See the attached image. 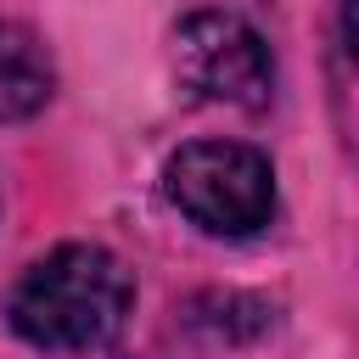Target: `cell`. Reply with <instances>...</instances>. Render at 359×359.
<instances>
[{"instance_id":"obj_1","label":"cell","mask_w":359,"mask_h":359,"mask_svg":"<svg viewBox=\"0 0 359 359\" xmlns=\"http://www.w3.org/2000/svg\"><path fill=\"white\" fill-rule=\"evenodd\" d=\"M135 275L123 269L118 252L95 241H62L17 275L6 314L11 331L45 353H90L123 331Z\"/></svg>"},{"instance_id":"obj_2","label":"cell","mask_w":359,"mask_h":359,"mask_svg":"<svg viewBox=\"0 0 359 359\" xmlns=\"http://www.w3.org/2000/svg\"><path fill=\"white\" fill-rule=\"evenodd\" d=\"M168 202L208 236H258L275 219V163L247 140H191L163 168Z\"/></svg>"},{"instance_id":"obj_3","label":"cell","mask_w":359,"mask_h":359,"mask_svg":"<svg viewBox=\"0 0 359 359\" xmlns=\"http://www.w3.org/2000/svg\"><path fill=\"white\" fill-rule=\"evenodd\" d=\"M174 79L191 101L258 112L275 95L269 39L236 11H191L174 28Z\"/></svg>"},{"instance_id":"obj_4","label":"cell","mask_w":359,"mask_h":359,"mask_svg":"<svg viewBox=\"0 0 359 359\" xmlns=\"http://www.w3.org/2000/svg\"><path fill=\"white\" fill-rule=\"evenodd\" d=\"M50 95H56V62L45 39L28 22L0 17V123H22L45 112Z\"/></svg>"}]
</instances>
